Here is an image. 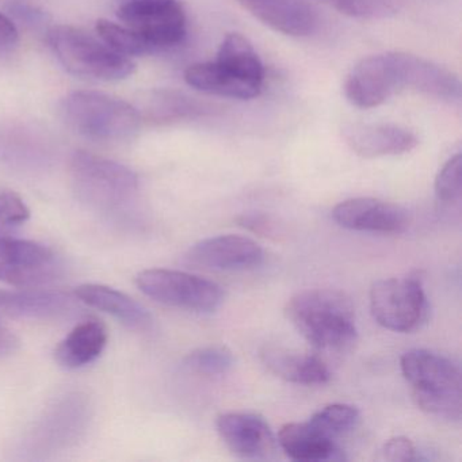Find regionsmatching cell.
Here are the masks:
<instances>
[{"label":"cell","mask_w":462,"mask_h":462,"mask_svg":"<svg viewBox=\"0 0 462 462\" xmlns=\"http://www.w3.org/2000/svg\"><path fill=\"white\" fill-rule=\"evenodd\" d=\"M60 115L72 131L98 143L131 139L143 120L137 107L129 102L91 90L69 94L61 101Z\"/></svg>","instance_id":"obj_5"},{"label":"cell","mask_w":462,"mask_h":462,"mask_svg":"<svg viewBox=\"0 0 462 462\" xmlns=\"http://www.w3.org/2000/svg\"><path fill=\"white\" fill-rule=\"evenodd\" d=\"M20 32L9 15L0 13V56L9 55L17 48Z\"/></svg>","instance_id":"obj_32"},{"label":"cell","mask_w":462,"mask_h":462,"mask_svg":"<svg viewBox=\"0 0 462 462\" xmlns=\"http://www.w3.org/2000/svg\"><path fill=\"white\" fill-rule=\"evenodd\" d=\"M353 301L334 289H310L289 300L288 320L313 347L345 350L356 340L358 329Z\"/></svg>","instance_id":"obj_2"},{"label":"cell","mask_w":462,"mask_h":462,"mask_svg":"<svg viewBox=\"0 0 462 462\" xmlns=\"http://www.w3.org/2000/svg\"><path fill=\"white\" fill-rule=\"evenodd\" d=\"M402 90L448 102L461 99V83L453 72L408 53L364 59L354 67L345 85L346 98L361 109L380 106Z\"/></svg>","instance_id":"obj_1"},{"label":"cell","mask_w":462,"mask_h":462,"mask_svg":"<svg viewBox=\"0 0 462 462\" xmlns=\"http://www.w3.org/2000/svg\"><path fill=\"white\" fill-rule=\"evenodd\" d=\"M256 20L285 36L307 37L316 31L318 15L308 0H239Z\"/></svg>","instance_id":"obj_18"},{"label":"cell","mask_w":462,"mask_h":462,"mask_svg":"<svg viewBox=\"0 0 462 462\" xmlns=\"http://www.w3.org/2000/svg\"><path fill=\"white\" fill-rule=\"evenodd\" d=\"M123 4H163V2H172V0H118Z\"/></svg>","instance_id":"obj_35"},{"label":"cell","mask_w":462,"mask_h":462,"mask_svg":"<svg viewBox=\"0 0 462 462\" xmlns=\"http://www.w3.org/2000/svg\"><path fill=\"white\" fill-rule=\"evenodd\" d=\"M216 429L229 450L242 458H272L277 451L278 440L272 427L256 413H223L216 420Z\"/></svg>","instance_id":"obj_15"},{"label":"cell","mask_w":462,"mask_h":462,"mask_svg":"<svg viewBox=\"0 0 462 462\" xmlns=\"http://www.w3.org/2000/svg\"><path fill=\"white\" fill-rule=\"evenodd\" d=\"M359 419V411L353 405L331 404L313 413L308 421L326 437L337 440L353 431L358 426Z\"/></svg>","instance_id":"obj_25"},{"label":"cell","mask_w":462,"mask_h":462,"mask_svg":"<svg viewBox=\"0 0 462 462\" xmlns=\"http://www.w3.org/2000/svg\"><path fill=\"white\" fill-rule=\"evenodd\" d=\"M234 354L224 346H207L191 351L185 358L186 367L202 375H223L234 366Z\"/></svg>","instance_id":"obj_26"},{"label":"cell","mask_w":462,"mask_h":462,"mask_svg":"<svg viewBox=\"0 0 462 462\" xmlns=\"http://www.w3.org/2000/svg\"><path fill=\"white\" fill-rule=\"evenodd\" d=\"M7 12H9V17L14 23L17 21V23L25 25V28L31 29L32 32L44 33L47 36L48 31L51 29V26L48 25L50 17L39 7L26 4L23 0H12L7 5Z\"/></svg>","instance_id":"obj_30"},{"label":"cell","mask_w":462,"mask_h":462,"mask_svg":"<svg viewBox=\"0 0 462 462\" xmlns=\"http://www.w3.org/2000/svg\"><path fill=\"white\" fill-rule=\"evenodd\" d=\"M90 419V400L85 394H64L34 421L21 451L29 458L42 459L66 450L83 437Z\"/></svg>","instance_id":"obj_8"},{"label":"cell","mask_w":462,"mask_h":462,"mask_svg":"<svg viewBox=\"0 0 462 462\" xmlns=\"http://www.w3.org/2000/svg\"><path fill=\"white\" fill-rule=\"evenodd\" d=\"M462 158L457 153L446 162L435 178V196L442 204H458L462 194Z\"/></svg>","instance_id":"obj_28"},{"label":"cell","mask_w":462,"mask_h":462,"mask_svg":"<svg viewBox=\"0 0 462 462\" xmlns=\"http://www.w3.org/2000/svg\"><path fill=\"white\" fill-rule=\"evenodd\" d=\"M370 310L383 328L418 331L429 321L430 304L419 275L377 281L370 289Z\"/></svg>","instance_id":"obj_9"},{"label":"cell","mask_w":462,"mask_h":462,"mask_svg":"<svg viewBox=\"0 0 462 462\" xmlns=\"http://www.w3.org/2000/svg\"><path fill=\"white\" fill-rule=\"evenodd\" d=\"M98 39L106 44L110 50L125 58L134 56L153 55L150 45L142 36L126 28L125 25H118L112 21L99 20L96 25Z\"/></svg>","instance_id":"obj_24"},{"label":"cell","mask_w":462,"mask_h":462,"mask_svg":"<svg viewBox=\"0 0 462 462\" xmlns=\"http://www.w3.org/2000/svg\"><path fill=\"white\" fill-rule=\"evenodd\" d=\"M118 20L145 40L153 55L182 44L188 33L186 15L177 0L163 4H123Z\"/></svg>","instance_id":"obj_12"},{"label":"cell","mask_w":462,"mask_h":462,"mask_svg":"<svg viewBox=\"0 0 462 462\" xmlns=\"http://www.w3.org/2000/svg\"><path fill=\"white\" fill-rule=\"evenodd\" d=\"M77 296L47 289H0V319L51 320L71 315L77 310Z\"/></svg>","instance_id":"obj_16"},{"label":"cell","mask_w":462,"mask_h":462,"mask_svg":"<svg viewBox=\"0 0 462 462\" xmlns=\"http://www.w3.org/2000/svg\"><path fill=\"white\" fill-rule=\"evenodd\" d=\"M335 9L359 20H383L397 14L405 0H329Z\"/></svg>","instance_id":"obj_27"},{"label":"cell","mask_w":462,"mask_h":462,"mask_svg":"<svg viewBox=\"0 0 462 462\" xmlns=\"http://www.w3.org/2000/svg\"><path fill=\"white\" fill-rule=\"evenodd\" d=\"M278 446L296 461H340L345 459L334 439L312 426L310 421L288 423L277 435Z\"/></svg>","instance_id":"obj_21"},{"label":"cell","mask_w":462,"mask_h":462,"mask_svg":"<svg viewBox=\"0 0 462 462\" xmlns=\"http://www.w3.org/2000/svg\"><path fill=\"white\" fill-rule=\"evenodd\" d=\"M263 66L247 39L229 34L218 50L216 61L197 63L185 71L190 88L223 98H256L263 85Z\"/></svg>","instance_id":"obj_3"},{"label":"cell","mask_w":462,"mask_h":462,"mask_svg":"<svg viewBox=\"0 0 462 462\" xmlns=\"http://www.w3.org/2000/svg\"><path fill=\"white\" fill-rule=\"evenodd\" d=\"M20 346L18 337L7 327L0 323V358L12 356Z\"/></svg>","instance_id":"obj_34"},{"label":"cell","mask_w":462,"mask_h":462,"mask_svg":"<svg viewBox=\"0 0 462 462\" xmlns=\"http://www.w3.org/2000/svg\"><path fill=\"white\" fill-rule=\"evenodd\" d=\"M342 134L356 155L367 159L402 155L418 145L412 132L385 124H350L343 128Z\"/></svg>","instance_id":"obj_17"},{"label":"cell","mask_w":462,"mask_h":462,"mask_svg":"<svg viewBox=\"0 0 462 462\" xmlns=\"http://www.w3.org/2000/svg\"><path fill=\"white\" fill-rule=\"evenodd\" d=\"M418 451L412 440L405 437H396L389 439L383 446V458L391 462H407L418 459Z\"/></svg>","instance_id":"obj_31"},{"label":"cell","mask_w":462,"mask_h":462,"mask_svg":"<svg viewBox=\"0 0 462 462\" xmlns=\"http://www.w3.org/2000/svg\"><path fill=\"white\" fill-rule=\"evenodd\" d=\"M332 218L343 228L374 234H402L411 223L404 208L370 197L340 202L332 210Z\"/></svg>","instance_id":"obj_14"},{"label":"cell","mask_w":462,"mask_h":462,"mask_svg":"<svg viewBox=\"0 0 462 462\" xmlns=\"http://www.w3.org/2000/svg\"><path fill=\"white\" fill-rule=\"evenodd\" d=\"M75 296L83 304L113 316L134 331L152 328L153 318L147 308L117 289L99 283H86L77 288Z\"/></svg>","instance_id":"obj_19"},{"label":"cell","mask_w":462,"mask_h":462,"mask_svg":"<svg viewBox=\"0 0 462 462\" xmlns=\"http://www.w3.org/2000/svg\"><path fill=\"white\" fill-rule=\"evenodd\" d=\"M237 221H239L240 226L256 232V234H269L270 232L269 220H267L266 216L259 215V213L242 215L237 218Z\"/></svg>","instance_id":"obj_33"},{"label":"cell","mask_w":462,"mask_h":462,"mask_svg":"<svg viewBox=\"0 0 462 462\" xmlns=\"http://www.w3.org/2000/svg\"><path fill=\"white\" fill-rule=\"evenodd\" d=\"M109 340L106 326L98 320L78 324L55 350V359L61 367L80 369L96 362L104 353Z\"/></svg>","instance_id":"obj_22"},{"label":"cell","mask_w":462,"mask_h":462,"mask_svg":"<svg viewBox=\"0 0 462 462\" xmlns=\"http://www.w3.org/2000/svg\"><path fill=\"white\" fill-rule=\"evenodd\" d=\"M186 263L216 272L255 269L264 261L263 248L250 237L218 235L199 240L189 248Z\"/></svg>","instance_id":"obj_13"},{"label":"cell","mask_w":462,"mask_h":462,"mask_svg":"<svg viewBox=\"0 0 462 462\" xmlns=\"http://www.w3.org/2000/svg\"><path fill=\"white\" fill-rule=\"evenodd\" d=\"M58 254L33 240L0 237V281L21 288L47 285L60 275Z\"/></svg>","instance_id":"obj_11"},{"label":"cell","mask_w":462,"mask_h":462,"mask_svg":"<svg viewBox=\"0 0 462 462\" xmlns=\"http://www.w3.org/2000/svg\"><path fill=\"white\" fill-rule=\"evenodd\" d=\"M69 175L78 199L101 212L124 209L139 193V177L134 170L88 151L72 155Z\"/></svg>","instance_id":"obj_6"},{"label":"cell","mask_w":462,"mask_h":462,"mask_svg":"<svg viewBox=\"0 0 462 462\" xmlns=\"http://www.w3.org/2000/svg\"><path fill=\"white\" fill-rule=\"evenodd\" d=\"M264 366L282 380L299 385H324L331 378L327 365L319 356L289 350L281 346H264L261 350Z\"/></svg>","instance_id":"obj_20"},{"label":"cell","mask_w":462,"mask_h":462,"mask_svg":"<svg viewBox=\"0 0 462 462\" xmlns=\"http://www.w3.org/2000/svg\"><path fill=\"white\" fill-rule=\"evenodd\" d=\"M136 285L161 304L191 312H216L226 300V291L218 283L178 270H144L137 275Z\"/></svg>","instance_id":"obj_10"},{"label":"cell","mask_w":462,"mask_h":462,"mask_svg":"<svg viewBox=\"0 0 462 462\" xmlns=\"http://www.w3.org/2000/svg\"><path fill=\"white\" fill-rule=\"evenodd\" d=\"M47 42L67 72L85 79L118 82L134 74L136 66L99 39L69 25L51 26Z\"/></svg>","instance_id":"obj_7"},{"label":"cell","mask_w":462,"mask_h":462,"mask_svg":"<svg viewBox=\"0 0 462 462\" xmlns=\"http://www.w3.org/2000/svg\"><path fill=\"white\" fill-rule=\"evenodd\" d=\"M31 218V210L15 191L0 190V237L13 236Z\"/></svg>","instance_id":"obj_29"},{"label":"cell","mask_w":462,"mask_h":462,"mask_svg":"<svg viewBox=\"0 0 462 462\" xmlns=\"http://www.w3.org/2000/svg\"><path fill=\"white\" fill-rule=\"evenodd\" d=\"M137 110L153 123L167 124L201 117L210 112V107L178 91L156 90L147 94Z\"/></svg>","instance_id":"obj_23"},{"label":"cell","mask_w":462,"mask_h":462,"mask_svg":"<svg viewBox=\"0 0 462 462\" xmlns=\"http://www.w3.org/2000/svg\"><path fill=\"white\" fill-rule=\"evenodd\" d=\"M400 366L421 411L448 420L461 419V370L451 359L434 351L413 348L402 354Z\"/></svg>","instance_id":"obj_4"}]
</instances>
